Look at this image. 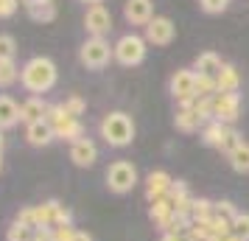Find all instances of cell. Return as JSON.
<instances>
[{
    "label": "cell",
    "mask_w": 249,
    "mask_h": 241,
    "mask_svg": "<svg viewBox=\"0 0 249 241\" xmlns=\"http://www.w3.org/2000/svg\"><path fill=\"white\" fill-rule=\"evenodd\" d=\"M20 84L31 95H39V93H48L53 84H56V65L48 56H34L28 59L20 70Z\"/></svg>",
    "instance_id": "obj_1"
},
{
    "label": "cell",
    "mask_w": 249,
    "mask_h": 241,
    "mask_svg": "<svg viewBox=\"0 0 249 241\" xmlns=\"http://www.w3.org/2000/svg\"><path fill=\"white\" fill-rule=\"evenodd\" d=\"M101 138L115 146V149H124L135 140V121L126 112H109L104 115L101 121Z\"/></svg>",
    "instance_id": "obj_2"
},
{
    "label": "cell",
    "mask_w": 249,
    "mask_h": 241,
    "mask_svg": "<svg viewBox=\"0 0 249 241\" xmlns=\"http://www.w3.org/2000/svg\"><path fill=\"white\" fill-rule=\"evenodd\" d=\"M45 121L51 124V127H53V132H56V138H59V140H70V143H76V140L84 138L81 121L65 112V107H62V104H51V107H48Z\"/></svg>",
    "instance_id": "obj_3"
},
{
    "label": "cell",
    "mask_w": 249,
    "mask_h": 241,
    "mask_svg": "<svg viewBox=\"0 0 249 241\" xmlns=\"http://www.w3.org/2000/svg\"><path fill=\"white\" fill-rule=\"evenodd\" d=\"M112 51H115V59L124 68H135V65H140L146 59V39L137 34H124L112 45Z\"/></svg>",
    "instance_id": "obj_4"
},
{
    "label": "cell",
    "mask_w": 249,
    "mask_h": 241,
    "mask_svg": "<svg viewBox=\"0 0 249 241\" xmlns=\"http://www.w3.org/2000/svg\"><path fill=\"white\" fill-rule=\"evenodd\" d=\"M137 185V168L129 160H115L107 168V188L112 194H129Z\"/></svg>",
    "instance_id": "obj_5"
},
{
    "label": "cell",
    "mask_w": 249,
    "mask_h": 241,
    "mask_svg": "<svg viewBox=\"0 0 249 241\" xmlns=\"http://www.w3.org/2000/svg\"><path fill=\"white\" fill-rule=\"evenodd\" d=\"M79 56L90 70H101L104 65H109V59L115 56V51H112V45H109L104 37H90V39L81 45Z\"/></svg>",
    "instance_id": "obj_6"
},
{
    "label": "cell",
    "mask_w": 249,
    "mask_h": 241,
    "mask_svg": "<svg viewBox=\"0 0 249 241\" xmlns=\"http://www.w3.org/2000/svg\"><path fill=\"white\" fill-rule=\"evenodd\" d=\"M171 95L182 104H191L196 98V70L191 68H182L171 76Z\"/></svg>",
    "instance_id": "obj_7"
},
{
    "label": "cell",
    "mask_w": 249,
    "mask_h": 241,
    "mask_svg": "<svg viewBox=\"0 0 249 241\" xmlns=\"http://www.w3.org/2000/svg\"><path fill=\"white\" fill-rule=\"evenodd\" d=\"M238 112H241L238 93H215L213 95V121H221L230 127L232 121H238Z\"/></svg>",
    "instance_id": "obj_8"
},
{
    "label": "cell",
    "mask_w": 249,
    "mask_h": 241,
    "mask_svg": "<svg viewBox=\"0 0 249 241\" xmlns=\"http://www.w3.org/2000/svg\"><path fill=\"white\" fill-rule=\"evenodd\" d=\"M84 28H87V34L90 37H104L112 31V14L109 9L98 3V6H90L87 14H84Z\"/></svg>",
    "instance_id": "obj_9"
},
{
    "label": "cell",
    "mask_w": 249,
    "mask_h": 241,
    "mask_svg": "<svg viewBox=\"0 0 249 241\" xmlns=\"http://www.w3.org/2000/svg\"><path fill=\"white\" fill-rule=\"evenodd\" d=\"M174 34H177V28L168 17H154L146 25V42H151V45H171Z\"/></svg>",
    "instance_id": "obj_10"
},
{
    "label": "cell",
    "mask_w": 249,
    "mask_h": 241,
    "mask_svg": "<svg viewBox=\"0 0 249 241\" xmlns=\"http://www.w3.org/2000/svg\"><path fill=\"white\" fill-rule=\"evenodd\" d=\"M124 14L132 25H148L154 20V3L151 0H126Z\"/></svg>",
    "instance_id": "obj_11"
},
{
    "label": "cell",
    "mask_w": 249,
    "mask_h": 241,
    "mask_svg": "<svg viewBox=\"0 0 249 241\" xmlns=\"http://www.w3.org/2000/svg\"><path fill=\"white\" fill-rule=\"evenodd\" d=\"M70 160L76 163L79 168H90L92 163L98 160V149L90 138H81L76 143H70Z\"/></svg>",
    "instance_id": "obj_12"
},
{
    "label": "cell",
    "mask_w": 249,
    "mask_h": 241,
    "mask_svg": "<svg viewBox=\"0 0 249 241\" xmlns=\"http://www.w3.org/2000/svg\"><path fill=\"white\" fill-rule=\"evenodd\" d=\"M48 107H51V104H45L39 95H28V98L20 104V121H25V127H28V124H36V121H45Z\"/></svg>",
    "instance_id": "obj_13"
},
{
    "label": "cell",
    "mask_w": 249,
    "mask_h": 241,
    "mask_svg": "<svg viewBox=\"0 0 249 241\" xmlns=\"http://www.w3.org/2000/svg\"><path fill=\"white\" fill-rule=\"evenodd\" d=\"M177 129H182V132H199V129H204V118L199 112H196V107L191 104H182L179 110H177Z\"/></svg>",
    "instance_id": "obj_14"
},
{
    "label": "cell",
    "mask_w": 249,
    "mask_h": 241,
    "mask_svg": "<svg viewBox=\"0 0 249 241\" xmlns=\"http://www.w3.org/2000/svg\"><path fill=\"white\" fill-rule=\"evenodd\" d=\"M221 68H224V62H221V56L213 54V51L199 54V56H196V65H193V70H196L199 76H207V79H218Z\"/></svg>",
    "instance_id": "obj_15"
},
{
    "label": "cell",
    "mask_w": 249,
    "mask_h": 241,
    "mask_svg": "<svg viewBox=\"0 0 249 241\" xmlns=\"http://www.w3.org/2000/svg\"><path fill=\"white\" fill-rule=\"evenodd\" d=\"M25 140L31 146H48L51 140H56V132L48 121H36V124H28L25 127Z\"/></svg>",
    "instance_id": "obj_16"
},
{
    "label": "cell",
    "mask_w": 249,
    "mask_h": 241,
    "mask_svg": "<svg viewBox=\"0 0 249 241\" xmlns=\"http://www.w3.org/2000/svg\"><path fill=\"white\" fill-rule=\"evenodd\" d=\"M171 180L165 171H151L146 177V196H148V202H154V199H160V196H165L168 194V188H171Z\"/></svg>",
    "instance_id": "obj_17"
},
{
    "label": "cell",
    "mask_w": 249,
    "mask_h": 241,
    "mask_svg": "<svg viewBox=\"0 0 249 241\" xmlns=\"http://www.w3.org/2000/svg\"><path fill=\"white\" fill-rule=\"evenodd\" d=\"M17 121H20V104L12 95H0V132L17 127Z\"/></svg>",
    "instance_id": "obj_18"
},
{
    "label": "cell",
    "mask_w": 249,
    "mask_h": 241,
    "mask_svg": "<svg viewBox=\"0 0 249 241\" xmlns=\"http://www.w3.org/2000/svg\"><path fill=\"white\" fill-rule=\"evenodd\" d=\"M227 132H230L227 124H221V121H210V124H204V129H202V140L207 143V146H213V149H221Z\"/></svg>",
    "instance_id": "obj_19"
},
{
    "label": "cell",
    "mask_w": 249,
    "mask_h": 241,
    "mask_svg": "<svg viewBox=\"0 0 249 241\" xmlns=\"http://www.w3.org/2000/svg\"><path fill=\"white\" fill-rule=\"evenodd\" d=\"M25 12H28V17L36 20V23H51V20L56 17V6H53V0H39V3L25 6Z\"/></svg>",
    "instance_id": "obj_20"
},
{
    "label": "cell",
    "mask_w": 249,
    "mask_h": 241,
    "mask_svg": "<svg viewBox=\"0 0 249 241\" xmlns=\"http://www.w3.org/2000/svg\"><path fill=\"white\" fill-rule=\"evenodd\" d=\"M215 84H218V93H238L241 76H238V70L232 65H224L221 73H218V79H215Z\"/></svg>",
    "instance_id": "obj_21"
},
{
    "label": "cell",
    "mask_w": 249,
    "mask_h": 241,
    "mask_svg": "<svg viewBox=\"0 0 249 241\" xmlns=\"http://www.w3.org/2000/svg\"><path fill=\"white\" fill-rule=\"evenodd\" d=\"M227 157H230V166H232L238 174H249V143H247V140H244L238 149L230 151Z\"/></svg>",
    "instance_id": "obj_22"
},
{
    "label": "cell",
    "mask_w": 249,
    "mask_h": 241,
    "mask_svg": "<svg viewBox=\"0 0 249 241\" xmlns=\"http://www.w3.org/2000/svg\"><path fill=\"white\" fill-rule=\"evenodd\" d=\"M17 79H20V70L14 59H0V87H12Z\"/></svg>",
    "instance_id": "obj_23"
},
{
    "label": "cell",
    "mask_w": 249,
    "mask_h": 241,
    "mask_svg": "<svg viewBox=\"0 0 249 241\" xmlns=\"http://www.w3.org/2000/svg\"><path fill=\"white\" fill-rule=\"evenodd\" d=\"M230 233L238 236L241 241H249V213H238L232 219V224H230Z\"/></svg>",
    "instance_id": "obj_24"
},
{
    "label": "cell",
    "mask_w": 249,
    "mask_h": 241,
    "mask_svg": "<svg viewBox=\"0 0 249 241\" xmlns=\"http://www.w3.org/2000/svg\"><path fill=\"white\" fill-rule=\"evenodd\" d=\"M213 216L227 222V224H232V219L238 216V210L230 205V202H213Z\"/></svg>",
    "instance_id": "obj_25"
},
{
    "label": "cell",
    "mask_w": 249,
    "mask_h": 241,
    "mask_svg": "<svg viewBox=\"0 0 249 241\" xmlns=\"http://www.w3.org/2000/svg\"><path fill=\"white\" fill-rule=\"evenodd\" d=\"M31 233L34 230H28L25 224L14 222L12 227H9V233H6V241H31Z\"/></svg>",
    "instance_id": "obj_26"
},
{
    "label": "cell",
    "mask_w": 249,
    "mask_h": 241,
    "mask_svg": "<svg viewBox=\"0 0 249 241\" xmlns=\"http://www.w3.org/2000/svg\"><path fill=\"white\" fill-rule=\"evenodd\" d=\"M14 56H17V42H14V37L0 34V59H14Z\"/></svg>",
    "instance_id": "obj_27"
},
{
    "label": "cell",
    "mask_w": 249,
    "mask_h": 241,
    "mask_svg": "<svg viewBox=\"0 0 249 241\" xmlns=\"http://www.w3.org/2000/svg\"><path fill=\"white\" fill-rule=\"evenodd\" d=\"M241 143H244V138H241V135H238L235 129L230 127V132H227L224 143H221V151H227V154H230V151H232V149H238V146H241Z\"/></svg>",
    "instance_id": "obj_28"
},
{
    "label": "cell",
    "mask_w": 249,
    "mask_h": 241,
    "mask_svg": "<svg viewBox=\"0 0 249 241\" xmlns=\"http://www.w3.org/2000/svg\"><path fill=\"white\" fill-rule=\"evenodd\" d=\"M62 107H65V112L73 115V118H79V115L84 112V101H81L79 95H73V98H68V101H62Z\"/></svg>",
    "instance_id": "obj_29"
},
{
    "label": "cell",
    "mask_w": 249,
    "mask_h": 241,
    "mask_svg": "<svg viewBox=\"0 0 249 241\" xmlns=\"http://www.w3.org/2000/svg\"><path fill=\"white\" fill-rule=\"evenodd\" d=\"M76 236L73 224H53V241H70Z\"/></svg>",
    "instance_id": "obj_30"
},
{
    "label": "cell",
    "mask_w": 249,
    "mask_h": 241,
    "mask_svg": "<svg viewBox=\"0 0 249 241\" xmlns=\"http://www.w3.org/2000/svg\"><path fill=\"white\" fill-rule=\"evenodd\" d=\"M53 224H73V213H70L62 202H56V216H53Z\"/></svg>",
    "instance_id": "obj_31"
},
{
    "label": "cell",
    "mask_w": 249,
    "mask_h": 241,
    "mask_svg": "<svg viewBox=\"0 0 249 241\" xmlns=\"http://www.w3.org/2000/svg\"><path fill=\"white\" fill-rule=\"evenodd\" d=\"M227 3H230V0H202V9L207 14H218V12L227 9Z\"/></svg>",
    "instance_id": "obj_32"
},
{
    "label": "cell",
    "mask_w": 249,
    "mask_h": 241,
    "mask_svg": "<svg viewBox=\"0 0 249 241\" xmlns=\"http://www.w3.org/2000/svg\"><path fill=\"white\" fill-rule=\"evenodd\" d=\"M31 241H53V227H36L31 233Z\"/></svg>",
    "instance_id": "obj_33"
},
{
    "label": "cell",
    "mask_w": 249,
    "mask_h": 241,
    "mask_svg": "<svg viewBox=\"0 0 249 241\" xmlns=\"http://www.w3.org/2000/svg\"><path fill=\"white\" fill-rule=\"evenodd\" d=\"M17 0H0V17H12L14 12H17Z\"/></svg>",
    "instance_id": "obj_34"
},
{
    "label": "cell",
    "mask_w": 249,
    "mask_h": 241,
    "mask_svg": "<svg viewBox=\"0 0 249 241\" xmlns=\"http://www.w3.org/2000/svg\"><path fill=\"white\" fill-rule=\"evenodd\" d=\"M162 241H188V230L185 233H162Z\"/></svg>",
    "instance_id": "obj_35"
},
{
    "label": "cell",
    "mask_w": 249,
    "mask_h": 241,
    "mask_svg": "<svg viewBox=\"0 0 249 241\" xmlns=\"http://www.w3.org/2000/svg\"><path fill=\"white\" fill-rule=\"evenodd\" d=\"M70 241H92V236L90 233H84V230H76V236H73Z\"/></svg>",
    "instance_id": "obj_36"
},
{
    "label": "cell",
    "mask_w": 249,
    "mask_h": 241,
    "mask_svg": "<svg viewBox=\"0 0 249 241\" xmlns=\"http://www.w3.org/2000/svg\"><path fill=\"white\" fill-rule=\"evenodd\" d=\"M3 146H6V140H3V135H0V157H3ZM0 168H3V163H0Z\"/></svg>",
    "instance_id": "obj_37"
},
{
    "label": "cell",
    "mask_w": 249,
    "mask_h": 241,
    "mask_svg": "<svg viewBox=\"0 0 249 241\" xmlns=\"http://www.w3.org/2000/svg\"><path fill=\"white\" fill-rule=\"evenodd\" d=\"M81 3H90V6H98V3H104V0H81Z\"/></svg>",
    "instance_id": "obj_38"
},
{
    "label": "cell",
    "mask_w": 249,
    "mask_h": 241,
    "mask_svg": "<svg viewBox=\"0 0 249 241\" xmlns=\"http://www.w3.org/2000/svg\"><path fill=\"white\" fill-rule=\"evenodd\" d=\"M224 241H241V239H238V236H232V233H230V236H227Z\"/></svg>",
    "instance_id": "obj_39"
},
{
    "label": "cell",
    "mask_w": 249,
    "mask_h": 241,
    "mask_svg": "<svg viewBox=\"0 0 249 241\" xmlns=\"http://www.w3.org/2000/svg\"><path fill=\"white\" fill-rule=\"evenodd\" d=\"M31 3H39V0H23V6H31Z\"/></svg>",
    "instance_id": "obj_40"
},
{
    "label": "cell",
    "mask_w": 249,
    "mask_h": 241,
    "mask_svg": "<svg viewBox=\"0 0 249 241\" xmlns=\"http://www.w3.org/2000/svg\"><path fill=\"white\" fill-rule=\"evenodd\" d=\"M188 241H193V239H191V236H188Z\"/></svg>",
    "instance_id": "obj_41"
}]
</instances>
